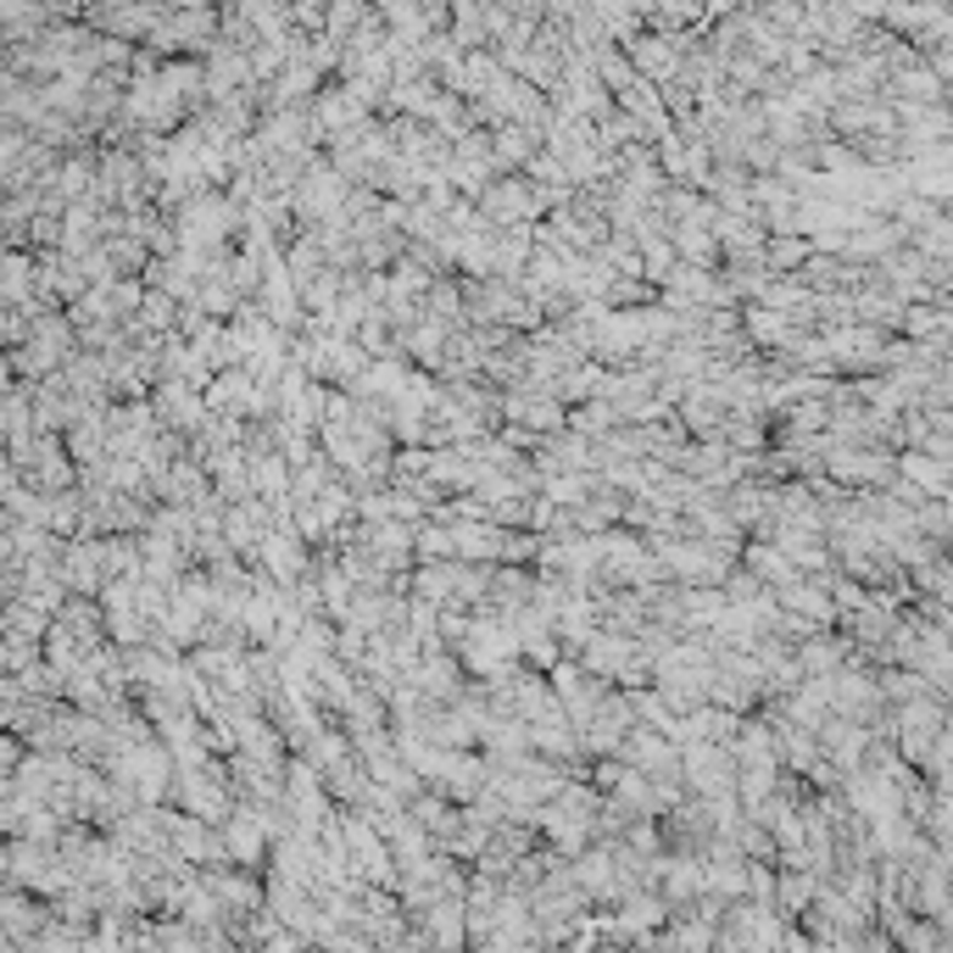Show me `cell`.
Returning <instances> with one entry per match:
<instances>
[{
  "mask_svg": "<svg viewBox=\"0 0 953 953\" xmlns=\"http://www.w3.org/2000/svg\"><path fill=\"white\" fill-rule=\"evenodd\" d=\"M252 374L246 368H223V374H212L207 379V391H201V402H207V413H229V418H246V402H252Z\"/></svg>",
  "mask_w": 953,
  "mask_h": 953,
  "instance_id": "obj_8",
  "label": "cell"
},
{
  "mask_svg": "<svg viewBox=\"0 0 953 953\" xmlns=\"http://www.w3.org/2000/svg\"><path fill=\"white\" fill-rule=\"evenodd\" d=\"M847 658H853V647H847L836 631H820V636H808V642L792 647V663H797L803 681H831Z\"/></svg>",
  "mask_w": 953,
  "mask_h": 953,
  "instance_id": "obj_4",
  "label": "cell"
},
{
  "mask_svg": "<svg viewBox=\"0 0 953 953\" xmlns=\"http://www.w3.org/2000/svg\"><path fill=\"white\" fill-rule=\"evenodd\" d=\"M602 491V480L597 474H552V480H541V502H552V508H563V513H575L581 502H591Z\"/></svg>",
  "mask_w": 953,
  "mask_h": 953,
  "instance_id": "obj_10",
  "label": "cell"
},
{
  "mask_svg": "<svg viewBox=\"0 0 953 953\" xmlns=\"http://www.w3.org/2000/svg\"><path fill=\"white\" fill-rule=\"evenodd\" d=\"M820 474L842 491H887L897 480V457L892 452H876V447H831Z\"/></svg>",
  "mask_w": 953,
  "mask_h": 953,
  "instance_id": "obj_1",
  "label": "cell"
},
{
  "mask_svg": "<svg viewBox=\"0 0 953 953\" xmlns=\"http://www.w3.org/2000/svg\"><path fill=\"white\" fill-rule=\"evenodd\" d=\"M897 457V480L909 486V491H920L926 502H948V463H937V457H926V452H892Z\"/></svg>",
  "mask_w": 953,
  "mask_h": 953,
  "instance_id": "obj_6",
  "label": "cell"
},
{
  "mask_svg": "<svg viewBox=\"0 0 953 953\" xmlns=\"http://www.w3.org/2000/svg\"><path fill=\"white\" fill-rule=\"evenodd\" d=\"M602 379H608V368L602 363H575V368H569V374H558L552 379V402L569 413V407H581V402H597L602 396Z\"/></svg>",
  "mask_w": 953,
  "mask_h": 953,
  "instance_id": "obj_9",
  "label": "cell"
},
{
  "mask_svg": "<svg viewBox=\"0 0 953 953\" xmlns=\"http://www.w3.org/2000/svg\"><path fill=\"white\" fill-rule=\"evenodd\" d=\"M502 424H513V430L524 436H558L563 430V407L552 402V391H530V386H518V391H502Z\"/></svg>",
  "mask_w": 953,
  "mask_h": 953,
  "instance_id": "obj_3",
  "label": "cell"
},
{
  "mask_svg": "<svg viewBox=\"0 0 953 953\" xmlns=\"http://www.w3.org/2000/svg\"><path fill=\"white\" fill-rule=\"evenodd\" d=\"M452 530V558L457 563H497L502 558V530L497 524H474V518H457V524H447Z\"/></svg>",
  "mask_w": 953,
  "mask_h": 953,
  "instance_id": "obj_7",
  "label": "cell"
},
{
  "mask_svg": "<svg viewBox=\"0 0 953 953\" xmlns=\"http://www.w3.org/2000/svg\"><path fill=\"white\" fill-rule=\"evenodd\" d=\"M536 151H541V134L536 129H518V123L491 129V168H497V179L524 173V162H530Z\"/></svg>",
  "mask_w": 953,
  "mask_h": 953,
  "instance_id": "obj_5",
  "label": "cell"
},
{
  "mask_svg": "<svg viewBox=\"0 0 953 953\" xmlns=\"http://www.w3.org/2000/svg\"><path fill=\"white\" fill-rule=\"evenodd\" d=\"M252 569H257V575H268L273 586H296V581L313 575V552L302 547V536L291 530V524H279V530H268V536L257 541Z\"/></svg>",
  "mask_w": 953,
  "mask_h": 953,
  "instance_id": "obj_2",
  "label": "cell"
}]
</instances>
